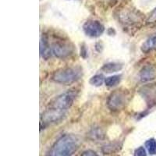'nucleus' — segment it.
I'll use <instances>...</instances> for the list:
<instances>
[{"label": "nucleus", "mask_w": 156, "mask_h": 156, "mask_svg": "<svg viewBox=\"0 0 156 156\" xmlns=\"http://www.w3.org/2000/svg\"><path fill=\"white\" fill-rule=\"evenodd\" d=\"M79 146V139L75 135L64 134L55 142L48 156H73Z\"/></svg>", "instance_id": "obj_1"}, {"label": "nucleus", "mask_w": 156, "mask_h": 156, "mask_svg": "<svg viewBox=\"0 0 156 156\" xmlns=\"http://www.w3.org/2000/svg\"><path fill=\"white\" fill-rule=\"evenodd\" d=\"M82 76V70L79 67H66L55 71L51 76L52 80L58 83L69 84L77 81Z\"/></svg>", "instance_id": "obj_2"}, {"label": "nucleus", "mask_w": 156, "mask_h": 156, "mask_svg": "<svg viewBox=\"0 0 156 156\" xmlns=\"http://www.w3.org/2000/svg\"><path fill=\"white\" fill-rule=\"evenodd\" d=\"M129 99V94L127 90H115L108 97L107 105L111 110L118 111L126 106Z\"/></svg>", "instance_id": "obj_3"}, {"label": "nucleus", "mask_w": 156, "mask_h": 156, "mask_svg": "<svg viewBox=\"0 0 156 156\" xmlns=\"http://www.w3.org/2000/svg\"><path fill=\"white\" fill-rule=\"evenodd\" d=\"M65 116V110L51 107L44 111L41 116V124H44V126L49 124L55 123L62 120Z\"/></svg>", "instance_id": "obj_4"}, {"label": "nucleus", "mask_w": 156, "mask_h": 156, "mask_svg": "<svg viewBox=\"0 0 156 156\" xmlns=\"http://www.w3.org/2000/svg\"><path fill=\"white\" fill-rule=\"evenodd\" d=\"M51 53L58 58H64L69 56L73 52V46L66 41H57L52 43Z\"/></svg>", "instance_id": "obj_5"}, {"label": "nucleus", "mask_w": 156, "mask_h": 156, "mask_svg": "<svg viewBox=\"0 0 156 156\" xmlns=\"http://www.w3.org/2000/svg\"><path fill=\"white\" fill-rule=\"evenodd\" d=\"M75 98H76V94L73 91H67L61 95L58 96L51 103V107L58 109L65 110L69 108L73 104Z\"/></svg>", "instance_id": "obj_6"}, {"label": "nucleus", "mask_w": 156, "mask_h": 156, "mask_svg": "<svg viewBox=\"0 0 156 156\" xmlns=\"http://www.w3.org/2000/svg\"><path fill=\"white\" fill-rule=\"evenodd\" d=\"M83 30L86 35L90 37H98L101 36L105 31V27L98 20H90L85 22L83 26Z\"/></svg>", "instance_id": "obj_7"}, {"label": "nucleus", "mask_w": 156, "mask_h": 156, "mask_svg": "<svg viewBox=\"0 0 156 156\" xmlns=\"http://www.w3.org/2000/svg\"><path fill=\"white\" fill-rule=\"evenodd\" d=\"M156 77V69L152 65H146L140 72V79L142 82H148Z\"/></svg>", "instance_id": "obj_8"}, {"label": "nucleus", "mask_w": 156, "mask_h": 156, "mask_svg": "<svg viewBox=\"0 0 156 156\" xmlns=\"http://www.w3.org/2000/svg\"><path fill=\"white\" fill-rule=\"evenodd\" d=\"M51 47L48 44V38L46 36L42 35L40 40V54L41 56L44 59H48L51 55Z\"/></svg>", "instance_id": "obj_9"}, {"label": "nucleus", "mask_w": 156, "mask_h": 156, "mask_svg": "<svg viewBox=\"0 0 156 156\" xmlns=\"http://www.w3.org/2000/svg\"><path fill=\"white\" fill-rule=\"evenodd\" d=\"M156 48V32L151 34L148 38L143 43L141 46V51L144 53H147L149 51Z\"/></svg>", "instance_id": "obj_10"}, {"label": "nucleus", "mask_w": 156, "mask_h": 156, "mask_svg": "<svg viewBox=\"0 0 156 156\" xmlns=\"http://www.w3.org/2000/svg\"><path fill=\"white\" fill-rule=\"evenodd\" d=\"M122 147V144L119 142H113V143H108L105 144L101 148V151L103 154H109L119 151Z\"/></svg>", "instance_id": "obj_11"}, {"label": "nucleus", "mask_w": 156, "mask_h": 156, "mask_svg": "<svg viewBox=\"0 0 156 156\" xmlns=\"http://www.w3.org/2000/svg\"><path fill=\"white\" fill-rule=\"evenodd\" d=\"M122 68V64L119 63V62H108V63L105 64L102 66L101 69L104 72L107 73H115V72H118V71L121 70Z\"/></svg>", "instance_id": "obj_12"}, {"label": "nucleus", "mask_w": 156, "mask_h": 156, "mask_svg": "<svg viewBox=\"0 0 156 156\" xmlns=\"http://www.w3.org/2000/svg\"><path fill=\"white\" fill-rule=\"evenodd\" d=\"M121 80V75H113V76H108L105 80V83L107 87H112L119 84Z\"/></svg>", "instance_id": "obj_13"}, {"label": "nucleus", "mask_w": 156, "mask_h": 156, "mask_svg": "<svg viewBox=\"0 0 156 156\" xmlns=\"http://www.w3.org/2000/svg\"><path fill=\"white\" fill-rule=\"evenodd\" d=\"M105 82V77L102 74H97L90 79V83L94 87H100Z\"/></svg>", "instance_id": "obj_14"}, {"label": "nucleus", "mask_w": 156, "mask_h": 156, "mask_svg": "<svg viewBox=\"0 0 156 156\" xmlns=\"http://www.w3.org/2000/svg\"><path fill=\"white\" fill-rule=\"evenodd\" d=\"M145 147L148 153L151 155L156 154V140L154 138L148 139L145 142Z\"/></svg>", "instance_id": "obj_15"}, {"label": "nucleus", "mask_w": 156, "mask_h": 156, "mask_svg": "<svg viewBox=\"0 0 156 156\" xmlns=\"http://www.w3.org/2000/svg\"><path fill=\"white\" fill-rule=\"evenodd\" d=\"M133 156H147V151L144 147H139L135 150Z\"/></svg>", "instance_id": "obj_16"}, {"label": "nucleus", "mask_w": 156, "mask_h": 156, "mask_svg": "<svg viewBox=\"0 0 156 156\" xmlns=\"http://www.w3.org/2000/svg\"><path fill=\"white\" fill-rule=\"evenodd\" d=\"M80 156H98L95 151H92V150H86L83 151Z\"/></svg>", "instance_id": "obj_17"}, {"label": "nucleus", "mask_w": 156, "mask_h": 156, "mask_svg": "<svg viewBox=\"0 0 156 156\" xmlns=\"http://www.w3.org/2000/svg\"><path fill=\"white\" fill-rule=\"evenodd\" d=\"M156 21V9L151 12V14L150 15L148 18V22L150 23H154Z\"/></svg>", "instance_id": "obj_18"}]
</instances>
